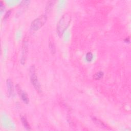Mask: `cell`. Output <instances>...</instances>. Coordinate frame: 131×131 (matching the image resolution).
I'll return each mask as SVG.
<instances>
[{"label": "cell", "instance_id": "obj_10", "mask_svg": "<svg viewBox=\"0 0 131 131\" xmlns=\"http://www.w3.org/2000/svg\"><path fill=\"white\" fill-rule=\"evenodd\" d=\"M93 59V54L91 52H88L86 55V59L89 62L91 61Z\"/></svg>", "mask_w": 131, "mask_h": 131}, {"label": "cell", "instance_id": "obj_9", "mask_svg": "<svg viewBox=\"0 0 131 131\" xmlns=\"http://www.w3.org/2000/svg\"><path fill=\"white\" fill-rule=\"evenodd\" d=\"M49 48L52 54H55V47L54 46V43L53 41H50L49 42Z\"/></svg>", "mask_w": 131, "mask_h": 131}, {"label": "cell", "instance_id": "obj_8", "mask_svg": "<svg viewBox=\"0 0 131 131\" xmlns=\"http://www.w3.org/2000/svg\"><path fill=\"white\" fill-rule=\"evenodd\" d=\"M103 76V73L102 72H99L95 74V75L93 76V78L95 79L98 80L102 78Z\"/></svg>", "mask_w": 131, "mask_h": 131}, {"label": "cell", "instance_id": "obj_4", "mask_svg": "<svg viewBox=\"0 0 131 131\" xmlns=\"http://www.w3.org/2000/svg\"><path fill=\"white\" fill-rule=\"evenodd\" d=\"M16 90H17V91L18 93V95H19V96L21 97L22 100L26 103H29V98L28 97V96L27 95V94L23 91L21 89V88H20V86L18 85H17L16 86Z\"/></svg>", "mask_w": 131, "mask_h": 131}, {"label": "cell", "instance_id": "obj_11", "mask_svg": "<svg viewBox=\"0 0 131 131\" xmlns=\"http://www.w3.org/2000/svg\"><path fill=\"white\" fill-rule=\"evenodd\" d=\"M10 13H11V11H10V10H9V11H8V12H7V13H6V14H5V15L4 18H8V17H9V16L10 15Z\"/></svg>", "mask_w": 131, "mask_h": 131}, {"label": "cell", "instance_id": "obj_5", "mask_svg": "<svg viewBox=\"0 0 131 131\" xmlns=\"http://www.w3.org/2000/svg\"><path fill=\"white\" fill-rule=\"evenodd\" d=\"M27 54H28V47L26 43H25L23 47L22 55H21V63L22 64H24L25 63Z\"/></svg>", "mask_w": 131, "mask_h": 131}, {"label": "cell", "instance_id": "obj_3", "mask_svg": "<svg viewBox=\"0 0 131 131\" xmlns=\"http://www.w3.org/2000/svg\"><path fill=\"white\" fill-rule=\"evenodd\" d=\"M30 79L32 85H33L35 89L39 93L41 92V89L40 85L38 80L37 77L35 74V69L34 66H32L30 68Z\"/></svg>", "mask_w": 131, "mask_h": 131}, {"label": "cell", "instance_id": "obj_7", "mask_svg": "<svg viewBox=\"0 0 131 131\" xmlns=\"http://www.w3.org/2000/svg\"><path fill=\"white\" fill-rule=\"evenodd\" d=\"M21 121L22 123H23V124L24 125V127H25L27 129L30 130V129H31L30 126V125H29V123H28V122L27 121V119H26V118L25 117H24V116L21 117Z\"/></svg>", "mask_w": 131, "mask_h": 131}, {"label": "cell", "instance_id": "obj_1", "mask_svg": "<svg viewBox=\"0 0 131 131\" xmlns=\"http://www.w3.org/2000/svg\"><path fill=\"white\" fill-rule=\"evenodd\" d=\"M71 20V16L68 14H64L60 19L57 25V32L59 36H61L68 27Z\"/></svg>", "mask_w": 131, "mask_h": 131}, {"label": "cell", "instance_id": "obj_2", "mask_svg": "<svg viewBox=\"0 0 131 131\" xmlns=\"http://www.w3.org/2000/svg\"><path fill=\"white\" fill-rule=\"evenodd\" d=\"M47 17L45 15H42L35 19L31 24V29L32 30L36 31L41 28L46 23Z\"/></svg>", "mask_w": 131, "mask_h": 131}, {"label": "cell", "instance_id": "obj_6", "mask_svg": "<svg viewBox=\"0 0 131 131\" xmlns=\"http://www.w3.org/2000/svg\"><path fill=\"white\" fill-rule=\"evenodd\" d=\"M7 85L8 91L10 96H12L13 94V83L12 80L10 79H7Z\"/></svg>", "mask_w": 131, "mask_h": 131}]
</instances>
